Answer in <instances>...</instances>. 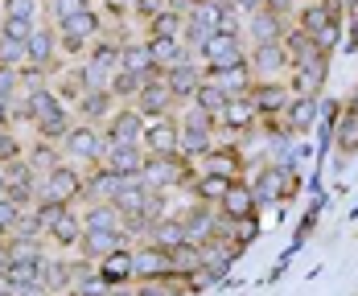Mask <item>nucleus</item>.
Here are the masks:
<instances>
[{"mask_svg":"<svg viewBox=\"0 0 358 296\" xmlns=\"http://www.w3.org/2000/svg\"><path fill=\"white\" fill-rule=\"evenodd\" d=\"M120 54H124V41L111 34H99L95 41H91V50H87V62L91 66H99V71H120Z\"/></svg>","mask_w":358,"mask_h":296,"instance_id":"bb28decb","label":"nucleus"},{"mask_svg":"<svg viewBox=\"0 0 358 296\" xmlns=\"http://www.w3.org/2000/svg\"><path fill=\"white\" fill-rule=\"evenodd\" d=\"M185 34V13L178 8H165L157 21H148V41H181Z\"/></svg>","mask_w":358,"mask_h":296,"instance_id":"f704fd0d","label":"nucleus"},{"mask_svg":"<svg viewBox=\"0 0 358 296\" xmlns=\"http://www.w3.org/2000/svg\"><path fill=\"white\" fill-rule=\"evenodd\" d=\"M148 243L152 247H161V251H178L189 243V235H185V222L178 214H169V219H161L157 226H148Z\"/></svg>","mask_w":358,"mask_h":296,"instance_id":"393cba45","label":"nucleus"},{"mask_svg":"<svg viewBox=\"0 0 358 296\" xmlns=\"http://www.w3.org/2000/svg\"><path fill=\"white\" fill-rule=\"evenodd\" d=\"M17 296H54L50 288H29V293H17Z\"/></svg>","mask_w":358,"mask_h":296,"instance_id":"603ef678","label":"nucleus"},{"mask_svg":"<svg viewBox=\"0 0 358 296\" xmlns=\"http://www.w3.org/2000/svg\"><path fill=\"white\" fill-rule=\"evenodd\" d=\"M41 198L45 202H62V206L74 210V202H87V173L62 161L50 177H41Z\"/></svg>","mask_w":358,"mask_h":296,"instance_id":"f03ea898","label":"nucleus"},{"mask_svg":"<svg viewBox=\"0 0 358 296\" xmlns=\"http://www.w3.org/2000/svg\"><path fill=\"white\" fill-rule=\"evenodd\" d=\"M243 17H251V13H259V8H268V0H231Z\"/></svg>","mask_w":358,"mask_h":296,"instance_id":"09e8293b","label":"nucleus"},{"mask_svg":"<svg viewBox=\"0 0 358 296\" xmlns=\"http://www.w3.org/2000/svg\"><path fill=\"white\" fill-rule=\"evenodd\" d=\"M0 243H4V235H0Z\"/></svg>","mask_w":358,"mask_h":296,"instance_id":"4d7b16f0","label":"nucleus"},{"mask_svg":"<svg viewBox=\"0 0 358 296\" xmlns=\"http://www.w3.org/2000/svg\"><path fill=\"white\" fill-rule=\"evenodd\" d=\"M54 91H58V99H62V103H78V99L87 95V91H83V82H78V74H74V71H66V74H62Z\"/></svg>","mask_w":358,"mask_h":296,"instance_id":"c03bdc74","label":"nucleus"},{"mask_svg":"<svg viewBox=\"0 0 358 296\" xmlns=\"http://www.w3.org/2000/svg\"><path fill=\"white\" fill-rule=\"evenodd\" d=\"M0 99H21V74L13 66H0Z\"/></svg>","mask_w":358,"mask_h":296,"instance_id":"a18cd8bd","label":"nucleus"},{"mask_svg":"<svg viewBox=\"0 0 358 296\" xmlns=\"http://www.w3.org/2000/svg\"><path fill=\"white\" fill-rule=\"evenodd\" d=\"M248 99L255 108V115H285V108L292 103V87L285 78H255Z\"/></svg>","mask_w":358,"mask_h":296,"instance_id":"39448f33","label":"nucleus"},{"mask_svg":"<svg viewBox=\"0 0 358 296\" xmlns=\"http://www.w3.org/2000/svg\"><path fill=\"white\" fill-rule=\"evenodd\" d=\"M34 21H17V17H4L0 21V37H13V41H21V45H29V37H34Z\"/></svg>","mask_w":358,"mask_h":296,"instance_id":"37998d69","label":"nucleus"},{"mask_svg":"<svg viewBox=\"0 0 358 296\" xmlns=\"http://www.w3.org/2000/svg\"><path fill=\"white\" fill-rule=\"evenodd\" d=\"M144 82H148V78H141V74H132V71H115L108 91L115 95V103H136V95L144 91Z\"/></svg>","mask_w":358,"mask_h":296,"instance_id":"e433bc0d","label":"nucleus"},{"mask_svg":"<svg viewBox=\"0 0 358 296\" xmlns=\"http://www.w3.org/2000/svg\"><path fill=\"white\" fill-rule=\"evenodd\" d=\"M71 128H74V111L62 103V108H54L50 115H41L34 124V132H37V140H50V145H62L66 136H71Z\"/></svg>","mask_w":358,"mask_h":296,"instance_id":"4be33fe9","label":"nucleus"},{"mask_svg":"<svg viewBox=\"0 0 358 296\" xmlns=\"http://www.w3.org/2000/svg\"><path fill=\"white\" fill-rule=\"evenodd\" d=\"M74 111L83 115V124H108L111 119V111H115V95L111 91H87L78 103H74Z\"/></svg>","mask_w":358,"mask_h":296,"instance_id":"b1692460","label":"nucleus"},{"mask_svg":"<svg viewBox=\"0 0 358 296\" xmlns=\"http://www.w3.org/2000/svg\"><path fill=\"white\" fill-rule=\"evenodd\" d=\"M317 111H322V103H317V99H301V95H292V103L285 108L288 136H305V132L317 124Z\"/></svg>","mask_w":358,"mask_h":296,"instance_id":"a878e982","label":"nucleus"},{"mask_svg":"<svg viewBox=\"0 0 358 296\" xmlns=\"http://www.w3.org/2000/svg\"><path fill=\"white\" fill-rule=\"evenodd\" d=\"M144 119L141 111L132 108V103H124V108L111 111V119L103 124V136H108V145H141L144 136Z\"/></svg>","mask_w":358,"mask_h":296,"instance_id":"423d86ee","label":"nucleus"},{"mask_svg":"<svg viewBox=\"0 0 358 296\" xmlns=\"http://www.w3.org/2000/svg\"><path fill=\"white\" fill-rule=\"evenodd\" d=\"M58 29L54 25H37L34 37H29V62L34 66H45V71L54 74V66H58Z\"/></svg>","mask_w":358,"mask_h":296,"instance_id":"dca6fc26","label":"nucleus"},{"mask_svg":"<svg viewBox=\"0 0 358 296\" xmlns=\"http://www.w3.org/2000/svg\"><path fill=\"white\" fill-rule=\"evenodd\" d=\"M54 29H58V37H78V41H95V37L103 34V17H99L95 8H78V13H71V17L54 21Z\"/></svg>","mask_w":358,"mask_h":296,"instance_id":"4468645a","label":"nucleus"},{"mask_svg":"<svg viewBox=\"0 0 358 296\" xmlns=\"http://www.w3.org/2000/svg\"><path fill=\"white\" fill-rule=\"evenodd\" d=\"M128 8H136V0H108V13H115V17L128 13Z\"/></svg>","mask_w":358,"mask_h":296,"instance_id":"8fccbe9b","label":"nucleus"},{"mask_svg":"<svg viewBox=\"0 0 358 296\" xmlns=\"http://www.w3.org/2000/svg\"><path fill=\"white\" fill-rule=\"evenodd\" d=\"M45 239H50L62 256H66V251H78V243H83V219H78L74 210H66L62 219L45 230Z\"/></svg>","mask_w":358,"mask_h":296,"instance_id":"5701e85b","label":"nucleus"},{"mask_svg":"<svg viewBox=\"0 0 358 296\" xmlns=\"http://www.w3.org/2000/svg\"><path fill=\"white\" fill-rule=\"evenodd\" d=\"M74 280H78V259H50V263H45V288H50V293L71 296Z\"/></svg>","mask_w":358,"mask_h":296,"instance_id":"72a5a7b5","label":"nucleus"},{"mask_svg":"<svg viewBox=\"0 0 358 296\" xmlns=\"http://www.w3.org/2000/svg\"><path fill=\"white\" fill-rule=\"evenodd\" d=\"M83 230H103V235H128V222L124 214L111 206V202H87V210L78 214Z\"/></svg>","mask_w":358,"mask_h":296,"instance_id":"ddd939ff","label":"nucleus"},{"mask_svg":"<svg viewBox=\"0 0 358 296\" xmlns=\"http://www.w3.org/2000/svg\"><path fill=\"white\" fill-rule=\"evenodd\" d=\"M0 21H4V8H0Z\"/></svg>","mask_w":358,"mask_h":296,"instance_id":"6e6d98bb","label":"nucleus"},{"mask_svg":"<svg viewBox=\"0 0 358 296\" xmlns=\"http://www.w3.org/2000/svg\"><path fill=\"white\" fill-rule=\"evenodd\" d=\"M25 156V140L17 136V128H0V165L21 161Z\"/></svg>","mask_w":358,"mask_h":296,"instance_id":"a19ab883","label":"nucleus"},{"mask_svg":"<svg viewBox=\"0 0 358 296\" xmlns=\"http://www.w3.org/2000/svg\"><path fill=\"white\" fill-rule=\"evenodd\" d=\"M255 119H259V115H255V108H251L248 95H231L227 108H222V115H218V124H222L227 132H248Z\"/></svg>","mask_w":358,"mask_h":296,"instance_id":"c85d7f7f","label":"nucleus"},{"mask_svg":"<svg viewBox=\"0 0 358 296\" xmlns=\"http://www.w3.org/2000/svg\"><path fill=\"white\" fill-rule=\"evenodd\" d=\"M25 161L34 165L37 177H50L58 165H62V145H50V140H34V145L25 148Z\"/></svg>","mask_w":358,"mask_h":296,"instance_id":"2f4dec72","label":"nucleus"},{"mask_svg":"<svg viewBox=\"0 0 358 296\" xmlns=\"http://www.w3.org/2000/svg\"><path fill=\"white\" fill-rule=\"evenodd\" d=\"M62 148H66L71 161L87 165V169H95V165H103V156H108V136H103L99 124H74L71 136L62 140Z\"/></svg>","mask_w":358,"mask_h":296,"instance_id":"f257e3e1","label":"nucleus"},{"mask_svg":"<svg viewBox=\"0 0 358 296\" xmlns=\"http://www.w3.org/2000/svg\"><path fill=\"white\" fill-rule=\"evenodd\" d=\"M99 280H103L108 288H120V284L136 280V267H132V247H120V251H111L108 259H99Z\"/></svg>","mask_w":358,"mask_h":296,"instance_id":"aec40b11","label":"nucleus"},{"mask_svg":"<svg viewBox=\"0 0 358 296\" xmlns=\"http://www.w3.org/2000/svg\"><path fill=\"white\" fill-rule=\"evenodd\" d=\"M194 189V202H206V206H218L231 189V177H218V173H198V182L189 185Z\"/></svg>","mask_w":358,"mask_h":296,"instance_id":"c9c22d12","label":"nucleus"},{"mask_svg":"<svg viewBox=\"0 0 358 296\" xmlns=\"http://www.w3.org/2000/svg\"><path fill=\"white\" fill-rule=\"evenodd\" d=\"M132 267H136L141 284H161L173 272V259H169V251H161L152 243H141V247H132Z\"/></svg>","mask_w":358,"mask_h":296,"instance_id":"6e6552de","label":"nucleus"},{"mask_svg":"<svg viewBox=\"0 0 358 296\" xmlns=\"http://www.w3.org/2000/svg\"><path fill=\"white\" fill-rule=\"evenodd\" d=\"M202 82H206V71H198L194 62L165 71V87H169V95H173V99H189V103H194V95H198V87H202Z\"/></svg>","mask_w":358,"mask_h":296,"instance_id":"6ab92c4d","label":"nucleus"},{"mask_svg":"<svg viewBox=\"0 0 358 296\" xmlns=\"http://www.w3.org/2000/svg\"><path fill=\"white\" fill-rule=\"evenodd\" d=\"M239 169H243V156H239V148H210L206 156H202V173H218V177H231V182H239Z\"/></svg>","mask_w":358,"mask_h":296,"instance_id":"cd10ccee","label":"nucleus"},{"mask_svg":"<svg viewBox=\"0 0 358 296\" xmlns=\"http://www.w3.org/2000/svg\"><path fill=\"white\" fill-rule=\"evenodd\" d=\"M198 62L206 66V74H218V71H227V66H235V62H248V54H243V37L215 34L206 45H202Z\"/></svg>","mask_w":358,"mask_h":296,"instance_id":"20e7f679","label":"nucleus"},{"mask_svg":"<svg viewBox=\"0 0 358 296\" xmlns=\"http://www.w3.org/2000/svg\"><path fill=\"white\" fill-rule=\"evenodd\" d=\"M338 136H342V148H346V152L358 148V111H350V115L342 119V132H338Z\"/></svg>","mask_w":358,"mask_h":296,"instance_id":"de8ad7c7","label":"nucleus"},{"mask_svg":"<svg viewBox=\"0 0 358 296\" xmlns=\"http://www.w3.org/2000/svg\"><path fill=\"white\" fill-rule=\"evenodd\" d=\"M350 34H355V45H358V17H355V25H350Z\"/></svg>","mask_w":358,"mask_h":296,"instance_id":"864d4df0","label":"nucleus"},{"mask_svg":"<svg viewBox=\"0 0 358 296\" xmlns=\"http://www.w3.org/2000/svg\"><path fill=\"white\" fill-rule=\"evenodd\" d=\"M8 267H13V256H8V243H0V276H8Z\"/></svg>","mask_w":358,"mask_h":296,"instance_id":"3c124183","label":"nucleus"},{"mask_svg":"<svg viewBox=\"0 0 358 296\" xmlns=\"http://www.w3.org/2000/svg\"><path fill=\"white\" fill-rule=\"evenodd\" d=\"M25 219H29V210H21V206H13V202H8V198L0 193V235L8 239V235H13V230H17V226H21Z\"/></svg>","mask_w":358,"mask_h":296,"instance_id":"79ce46f5","label":"nucleus"},{"mask_svg":"<svg viewBox=\"0 0 358 296\" xmlns=\"http://www.w3.org/2000/svg\"><path fill=\"white\" fill-rule=\"evenodd\" d=\"M165 8H173V4H169V0H136V8H132V13H136L141 21H157Z\"/></svg>","mask_w":358,"mask_h":296,"instance_id":"49530a36","label":"nucleus"},{"mask_svg":"<svg viewBox=\"0 0 358 296\" xmlns=\"http://www.w3.org/2000/svg\"><path fill=\"white\" fill-rule=\"evenodd\" d=\"M325 71H329V54H309L301 62H292V95L301 99H317L325 87Z\"/></svg>","mask_w":358,"mask_h":296,"instance_id":"7ed1b4c3","label":"nucleus"},{"mask_svg":"<svg viewBox=\"0 0 358 296\" xmlns=\"http://www.w3.org/2000/svg\"><path fill=\"white\" fill-rule=\"evenodd\" d=\"M243 34L251 37V45H276V41H285L288 25H285V17H280V13L259 8V13H251V17H248Z\"/></svg>","mask_w":358,"mask_h":296,"instance_id":"9d476101","label":"nucleus"},{"mask_svg":"<svg viewBox=\"0 0 358 296\" xmlns=\"http://www.w3.org/2000/svg\"><path fill=\"white\" fill-rule=\"evenodd\" d=\"M25 62H29V45H21V41H13V37H0V66L21 71Z\"/></svg>","mask_w":358,"mask_h":296,"instance_id":"58836bf2","label":"nucleus"},{"mask_svg":"<svg viewBox=\"0 0 358 296\" xmlns=\"http://www.w3.org/2000/svg\"><path fill=\"white\" fill-rule=\"evenodd\" d=\"M120 71H132V74H141V78H157L161 66H157V58H152V45H148V41H124Z\"/></svg>","mask_w":358,"mask_h":296,"instance_id":"f3484780","label":"nucleus"},{"mask_svg":"<svg viewBox=\"0 0 358 296\" xmlns=\"http://www.w3.org/2000/svg\"><path fill=\"white\" fill-rule=\"evenodd\" d=\"M255 206H259L255 189H251L248 182H231L227 198L218 202V214H222L227 222H251V219H255Z\"/></svg>","mask_w":358,"mask_h":296,"instance_id":"1a4fd4ad","label":"nucleus"},{"mask_svg":"<svg viewBox=\"0 0 358 296\" xmlns=\"http://www.w3.org/2000/svg\"><path fill=\"white\" fill-rule=\"evenodd\" d=\"M206 78H215L227 95H251V87H255L251 62H235V66H227V71H218V74H206Z\"/></svg>","mask_w":358,"mask_h":296,"instance_id":"7c9ffc66","label":"nucleus"},{"mask_svg":"<svg viewBox=\"0 0 358 296\" xmlns=\"http://www.w3.org/2000/svg\"><path fill=\"white\" fill-rule=\"evenodd\" d=\"M124 247V235H103V230H83V243H78V256L83 259H108L111 251Z\"/></svg>","mask_w":358,"mask_h":296,"instance_id":"473e14b6","label":"nucleus"},{"mask_svg":"<svg viewBox=\"0 0 358 296\" xmlns=\"http://www.w3.org/2000/svg\"><path fill=\"white\" fill-rule=\"evenodd\" d=\"M124 182H128V177L111 173L108 165H95V169L87 173V202H115L120 189H124Z\"/></svg>","mask_w":358,"mask_h":296,"instance_id":"a211bd4d","label":"nucleus"},{"mask_svg":"<svg viewBox=\"0 0 358 296\" xmlns=\"http://www.w3.org/2000/svg\"><path fill=\"white\" fill-rule=\"evenodd\" d=\"M251 189H255V198H259V202H280V198H285V189H288L285 165H264Z\"/></svg>","mask_w":358,"mask_h":296,"instance_id":"c756f323","label":"nucleus"},{"mask_svg":"<svg viewBox=\"0 0 358 296\" xmlns=\"http://www.w3.org/2000/svg\"><path fill=\"white\" fill-rule=\"evenodd\" d=\"M144 161H148V152L141 145H108V156H103V165L120 177H141Z\"/></svg>","mask_w":358,"mask_h":296,"instance_id":"2eb2a0df","label":"nucleus"},{"mask_svg":"<svg viewBox=\"0 0 358 296\" xmlns=\"http://www.w3.org/2000/svg\"><path fill=\"white\" fill-rule=\"evenodd\" d=\"M334 21H338V0H329V4H325V0H309V4H301V21H296V25L309 37H317V34H325Z\"/></svg>","mask_w":358,"mask_h":296,"instance_id":"412c9836","label":"nucleus"},{"mask_svg":"<svg viewBox=\"0 0 358 296\" xmlns=\"http://www.w3.org/2000/svg\"><path fill=\"white\" fill-rule=\"evenodd\" d=\"M355 111H358V95H355Z\"/></svg>","mask_w":358,"mask_h":296,"instance_id":"5fc2aeb1","label":"nucleus"},{"mask_svg":"<svg viewBox=\"0 0 358 296\" xmlns=\"http://www.w3.org/2000/svg\"><path fill=\"white\" fill-rule=\"evenodd\" d=\"M178 99L169 95V87H165V74H157V78H148L144 82V91L136 95V103L132 108L141 111L144 119H161V115H169V108H173Z\"/></svg>","mask_w":358,"mask_h":296,"instance_id":"9b49d317","label":"nucleus"},{"mask_svg":"<svg viewBox=\"0 0 358 296\" xmlns=\"http://www.w3.org/2000/svg\"><path fill=\"white\" fill-rule=\"evenodd\" d=\"M227 99H231V95H227V91L218 87L215 78H206V82L198 87V95H194V108H202L206 115H222V108H227Z\"/></svg>","mask_w":358,"mask_h":296,"instance_id":"4c0bfd02","label":"nucleus"},{"mask_svg":"<svg viewBox=\"0 0 358 296\" xmlns=\"http://www.w3.org/2000/svg\"><path fill=\"white\" fill-rule=\"evenodd\" d=\"M248 62H251V74H255V78H280V74L292 66V58H288V50L280 41H276V45H251Z\"/></svg>","mask_w":358,"mask_h":296,"instance_id":"f8f14e48","label":"nucleus"},{"mask_svg":"<svg viewBox=\"0 0 358 296\" xmlns=\"http://www.w3.org/2000/svg\"><path fill=\"white\" fill-rule=\"evenodd\" d=\"M178 119L173 115H161V119H148L144 124V136H141V148L148 152V156H173L178 152Z\"/></svg>","mask_w":358,"mask_h":296,"instance_id":"0eeeda50","label":"nucleus"},{"mask_svg":"<svg viewBox=\"0 0 358 296\" xmlns=\"http://www.w3.org/2000/svg\"><path fill=\"white\" fill-rule=\"evenodd\" d=\"M4 4V17H17V21H34L41 25V0H0Z\"/></svg>","mask_w":358,"mask_h":296,"instance_id":"ea45409f","label":"nucleus"}]
</instances>
